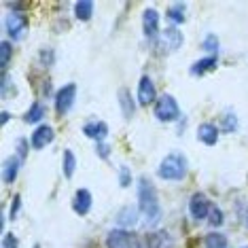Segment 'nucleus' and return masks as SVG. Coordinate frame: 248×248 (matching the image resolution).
<instances>
[{"label":"nucleus","instance_id":"obj_1","mask_svg":"<svg viewBox=\"0 0 248 248\" xmlns=\"http://www.w3.org/2000/svg\"><path fill=\"white\" fill-rule=\"evenodd\" d=\"M136 191H138V208L144 214L146 223L157 225L161 218V206H159V197H157L153 183H149V178H144V176L138 178Z\"/></svg>","mask_w":248,"mask_h":248},{"label":"nucleus","instance_id":"obj_2","mask_svg":"<svg viewBox=\"0 0 248 248\" xmlns=\"http://www.w3.org/2000/svg\"><path fill=\"white\" fill-rule=\"evenodd\" d=\"M189 172V161L183 153H170L166 155L157 168V176L163 180H183Z\"/></svg>","mask_w":248,"mask_h":248},{"label":"nucleus","instance_id":"obj_3","mask_svg":"<svg viewBox=\"0 0 248 248\" xmlns=\"http://www.w3.org/2000/svg\"><path fill=\"white\" fill-rule=\"evenodd\" d=\"M155 117L161 123H174L180 119V108L178 102L174 100V95H159L155 102Z\"/></svg>","mask_w":248,"mask_h":248},{"label":"nucleus","instance_id":"obj_4","mask_svg":"<svg viewBox=\"0 0 248 248\" xmlns=\"http://www.w3.org/2000/svg\"><path fill=\"white\" fill-rule=\"evenodd\" d=\"M28 28H30V21H28L26 13H21V11H13V13H9L7 19H4V30H7L9 38H13V41L26 38Z\"/></svg>","mask_w":248,"mask_h":248},{"label":"nucleus","instance_id":"obj_5","mask_svg":"<svg viewBox=\"0 0 248 248\" xmlns=\"http://www.w3.org/2000/svg\"><path fill=\"white\" fill-rule=\"evenodd\" d=\"M106 246L108 248H142L140 240L127 229H112L108 233V238H106Z\"/></svg>","mask_w":248,"mask_h":248},{"label":"nucleus","instance_id":"obj_6","mask_svg":"<svg viewBox=\"0 0 248 248\" xmlns=\"http://www.w3.org/2000/svg\"><path fill=\"white\" fill-rule=\"evenodd\" d=\"M75 100H77V85L75 83H68V85H64L55 93V112L60 117H64L75 106Z\"/></svg>","mask_w":248,"mask_h":248},{"label":"nucleus","instance_id":"obj_7","mask_svg":"<svg viewBox=\"0 0 248 248\" xmlns=\"http://www.w3.org/2000/svg\"><path fill=\"white\" fill-rule=\"evenodd\" d=\"M210 210H212V204H210V200H208L204 193H195L193 197H191L189 212H191V217H193L195 221H204V218H208Z\"/></svg>","mask_w":248,"mask_h":248},{"label":"nucleus","instance_id":"obj_8","mask_svg":"<svg viewBox=\"0 0 248 248\" xmlns=\"http://www.w3.org/2000/svg\"><path fill=\"white\" fill-rule=\"evenodd\" d=\"M53 138H55V134H53L51 125H38L34 132H32V136H30V146L34 151H41L49 142H53Z\"/></svg>","mask_w":248,"mask_h":248},{"label":"nucleus","instance_id":"obj_9","mask_svg":"<svg viewBox=\"0 0 248 248\" xmlns=\"http://www.w3.org/2000/svg\"><path fill=\"white\" fill-rule=\"evenodd\" d=\"M138 102L142 106H149L151 102H157V89L151 77H142L138 83Z\"/></svg>","mask_w":248,"mask_h":248},{"label":"nucleus","instance_id":"obj_10","mask_svg":"<svg viewBox=\"0 0 248 248\" xmlns=\"http://www.w3.org/2000/svg\"><path fill=\"white\" fill-rule=\"evenodd\" d=\"M142 30L146 38H157L159 34V13L155 9H146L142 13Z\"/></svg>","mask_w":248,"mask_h":248},{"label":"nucleus","instance_id":"obj_11","mask_svg":"<svg viewBox=\"0 0 248 248\" xmlns=\"http://www.w3.org/2000/svg\"><path fill=\"white\" fill-rule=\"evenodd\" d=\"M161 45L166 51H176V49H180V45H183V32L176 26L166 28L161 32Z\"/></svg>","mask_w":248,"mask_h":248},{"label":"nucleus","instance_id":"obj_12","mask_svg":"<svg viewBox=\"0 0 248 248\" xmlns=\"http://www.w3.org/2000/svg\"><path fill=\"white\" fill-rule=\"evenodd\" d=\"M218 132L221 129L214 125V123H200V127H197V140L208 146H214L218 142Z\"/></svg>","mask_w":248,"mask_h":248},{"label":"nucleus","instance_id":"obj_13","mask_svg":"<svg viewBox=\"0 0 248 248\" xmlns=\"http://www.w3.org/2000/svg\"><path fill=\"white\" fill-rule=\"evenodd\" d=\"M83 134L87 138H93L98 142H104V138L108 136V125L104 121H89L83 125Z\"/></svg>","mask_w":248,"mask_h":248},{"label":"nucleus","instance_id":"obj_14","mask_svg":"<svg viewBox=\"0 0 248 248\" xmlns=\"http://www.w3.org/2000/svg\"><path fill=\"white\" fill-rule=\"evenodd\" d=\"M72 208H75L77 214H87L92 210V193L87 189H78L75 193V200H72Z\"/></svg>","mask_w":248,"mask_h":248},{"label":"nucleus","instance_id":"obj_15","mask_svg":"<svg viewBox=\"0 0 248 248\" xmlns=\"http://www.w3.org/2000/svg\"><path fill=\"white\" fill-rule=\"evenodd\" d=\"M21 157H15L11 155L7 161H4V168H2V180L4 183H15V178H17L19 174V166H21Z\"/></svg>","mask_w":248,"mask_h":248},{"label":"nucleus","instance_id":"obj_16","mask_svg":"<svg viewBox=\"0 0 248 248\" xmlns=\"http://www.w3.org/2000/svg\"><path fill=\"white\" fill-rule=\"evenodd\" d=\"M174 240L170 238L168 231H157V233H151L146 238V248H172Z\"/></svg>","mask_w":248,"mask_h":248},{"label":"nucleus","instance_id":"obj_17","mask_svg":"<svg viewBox=\"0 0 248 248\" xmlns=\"http://www.w3.org/2000/svg\"><path fill=\"white\" fill-rule=\"evenodd\" d=\"M136 221H138V210L134 206H127L117 212V225H119V229L132 227V225H136Z\"/></svg>","mask_w":248,"mask_h":248},{"label":"nucleus","instance_id":"obj_18","mask_svg":"<svg viewBox=\"0 0 248 248\" xmlns=\"http://www.w3.org/2000/svg\"><path fill=\"white\" fill-rule=\"evenodd\" d=\"M119 106H121V110H123V117L125 119H132L134 117V112H136V104H134V100H132V93L127 92V89H119Z\"/></svg>","mask_w":248,"mask_h":248},{"label":"nucleus","instance_id":"obj_19","mask_svg":"<svg viewBox=\"0 0 248 248\" xmlns=\"http://www.w3.org/2000/svg\"><path fill=\"white\" fill-rule=\"evenodd\" d=\"M217 64H218V60L214 58V55H210V58H204V60L195 62V64L191 66V75L202 77V75H206V72H210V70L217 68Z\"/></svg>","mask_w":248,"mask_h":248},{"label":"nucleus","instance_id":"obj_20","mask_svg":"<svg viewBox=\"0 0 248 248\" xmlns=\"http://www.w3.org/2000/svg\"><path fill=\"white\" fill-rule=\"evenodd\" d=\"M75 15H77V19H81V21H89L93 15V2L92 0H78L75 4Z\"/></svg>","mask_w":248,"mask_h":248},{"label":"nucleus","instance_id":"obj_21","mask_svg":"<svg viewBox=\"0 0 248 248\" xmlns=\"http://www.w3.org/2000/svg\"><path fill=\"white\" fill-rule=\"evenodd\" d=\"M62 168H64V176L72 178V174H75V170H77V157L70 149H66L64 155H62Z\"/></svg>","mask_w":248,"mask_h":248},{"label":"nucleus","instance_id":"obj_22","mask_svg":"<svg viewBox=\"0 0 248 248\" xmlns=\"http://www.w3.org/2000/svg\"><path fill=\"white\" fill-rule=\"evenodd\" d=\"M204 246L206 248H229V240L225 238L223 233H217V231H212V233L206 235Z\"/></svg>","mask_w":248,"mask_h":248},{"label":"nucleus","instance_id":"obj_23","mask_svg":"<svg viewBox=\"0 0 248 248\" xmlns=\"http://www.w3.org/2000/svg\"><path fill=\"white\" fill-rule=\"evenodd\" d=\"M45 117V106L41 102H34L30 106V110L26 112V117H24V121L26 123H38Z\"/></svg>","mask_w":248,"mask_h":248},{"label":"nucleus","instance_id":"obj_24","mask_svg":"<svg viewBox=\"0 0 248 248\" xmlns=\"http://www.w3.org/2000/svg\"><path fill=\"white\" fill-rule=\"evenodd\" d=\"M235 127H238V117L233 115V112H225L223 115V119H221V132L225 134H231V132H235Z\"/></svg>","mask_w":248,"mask_h":248},{"label":"nucleus","instance_id":"obj_25","mask_svg":"<svg viewBox=\"0 0 248 248\" xmlns=\"http://www.w3.org/2000/svg\"><path fill=\"white\" fill-rule=\"evenodd\" d=\"M166 17L170 21H174V24H183L185 17H187V15H185V4H174V7H170L166 13Z\"/></svg>","mask_w":248,"mask_h":248},{"label":"nucleus","instance_id":"obj_26","mask_svg":"<svg viewBox=\"0 0 248 248\" xmlns=\"http://www.w3.org/2000/svg\"><path fill=\"white\" fill-rule=\"evenodd\" d=\"M11 55H13V47H11V43L2 41L0 43V66H2V70H7V66L11 62Z\"/></svg>","mask_w":248,"mask_h":248},{"label":"nucleus","instance_id":"obj_27","mask_svg":"<svg viewBox=\"0 0 248 248\" xmlns=\"http://www.w3.org/2000/svg\"><path fill=\"white\" fill-rule=\"evenodd\" d=\"M202 49H206V51H210V53L218 51V38L214 34H208L204 41H202Z\"/></svg>","mask_w":248,"mask_h":248},{"label":"nucleus","instance_id":"obj_28","mask_svg":"<svg viewBox=\"0 0 248 248\" xmlns=\"http://www.w3.org/2000/svg\"><path fill=\"white\" fill-rule=\"evenodd\" d=\"M208 217H210V225L212 227H221L223 225V210L221 208H217V206H212V210H210V214H208Z\"/></svg>","mask_w":248,"mask_h":248},{"label":"nucleus","instance_id":"obj_29","mask_svg":"<svg viewBox=\"0 0 248 248\" xmlns=\"http://www.w3.org/2000/svg\"><path fill=\"white\" fill-rule=\"evenodd\" d=\"M132 183V174H129V168L127 166H121L119 168V185L121 187H129Z\"/></svg>","mask_w":248,"mask_h":248},{"label":"nucleus","instance_id":"obj_30","mask_svg":"<svg viewBox=\"0 0 248 248\" xmlns=\"http://www.w3.org/2000/svg\"><path fill=\"white\" fill-rule=\"evenodd\" d=\"M2 248H19V240L13 233H4L2 238Z\"/></svg>","mask_w":248,"mask_h":248},{"label":"nucleus","instance_id":"obj_31","mask_svg":"<svg viewBox=\"0 0 248 248\" xmlns=\"http://www.w3.org/2000/svg\"><path fill=\"white\" fill-rule=\"evenodd\" d=\"M95 153H98V157H102V159H108V157H110V146H106L104 142H98Z\"/></svg>","mask_w":248,"mask_h":248},{"label":"nucleus","instance_id":"obj_32","mask_svg":"<svg viewBox=\"0 0 248 248\" xmlns=\"http://www.w3.org/2000/svg\"><path fill=\"white\" fill-rule=\"evenodd\" d=\"M19 208H21V197H19V195H15V197H13V204H11V218L17 217Z\"/></svg>","mask_w":248,"mask_h":248},{"label":"nucleus","instance_id":"obj_33","mask_svg":"<svg viewBox=\"0 0 248 248\" xmlns=\"http://www.w3.org/2000/svg\"><path fill=\"white\" fill-rule=\"evenodd\" d=\"M26 155H28V142H26V140H17V157L24 159Z\"/></svg>","mask_w":248,"mask_h":248},{"label":"nucleus","instance_id":"obj_34","mask_svg":"<svg viewBox=\"0 0 248 248\" xmlns=\"http://www.w3.org/2000/svg\"><path fill=\"white\" fill-rule=\"evenodd\" d=\"M244 248H248V246H244Z\"/></svg>","mask_w":248,"mask_h":248}]
</instances>
